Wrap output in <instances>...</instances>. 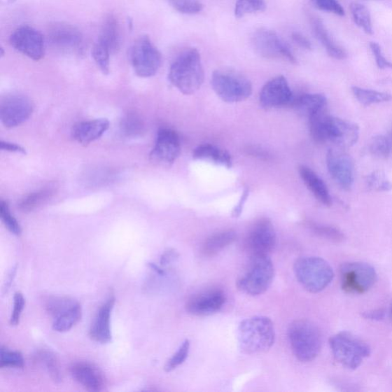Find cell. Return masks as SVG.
<instances>
[{
    "instance_id": "cell-1",
    "label": "cell",
    "mask_w": 392,
    "mask_h": 392,
    "mask_svg": "<svg viewBox=\"0 0 392 392\" xmlns=\"http://www.w3.org/2000/svg\"><path fill=\"white\" fill-rule=\"evenodd\" d=\"M205 78L201 56L196 48L186 49L172 64L169 79L172 85L186 95L199 91Z\"/></svg>"
},
{
    "instance_id": "cell-2",
    "label": "cell",
    "mask_w": 392,
    "mask_h": 392,
    "mask_svg": "<svg viewBox=\"0 0 392 392\" xmlns=\"http://www.w3.org/2000/svg\"><path fill=\"white\" fill-rule=\"evenodd\" d=\"M274 340V326L271 318L267 316L248 318L239 326V346L244 354H265L272 347Z\"/></svg>"
},
{
    "instance_id": "cell-3",
    "label": "cell",
    "mask_w": 392,
    "mask_h": 392,
    "mask_svg": "<svg viewBox=\"0 0 392 392\" xmlns=\"http://www.w3.org/2000/svg\"><path fill=\"white\" fill-rule=\"evenodd\" d=\"M288 339L294 356L301 363H309L321 353L322 336L312 321L298 320L289 326Z\"/></svg>"
},
{
    "instance_id": "cell-4",
    "label": "cell",
    "mask_w": 392,
    "mask_h": 392,
    "mask_svg": "<svg viewBox=\"0 0 392 392\" xmlns=\"http://www.w3.org/2000/svg\"><path fill=\"white\" fill-rule=\"evenodd\" d=\"M293 271L302 287L314 293L325 290L334 279L330 265L318 257L299 258L293 265Z\"/></svg>"
},
{
    "instance_id": "cell-5",
    "label": "cell",
    "mask_w": 392,
    "mask_h": 392,
    "mask_svg": "<svg viewBox=\"0 0 392 392\" xmlns=\"http://www.w3.org/2000/svg\"><path fill=\"white\" fill-rule=\"evenodd\" d=\"M330 346L336 360L348 370H355L371 354L365 342L348 332H341L330 339Z\"/></svg>"
},
{
    "instance_id": "cell-6",
    "label": "cell",
    "mask_w": 392,
    "mask_h": 392,
    "mask_svg": "<svg viewBox=\"0 0 392 392\" xmlns=\"http://www.w3.org/2000/svg\"><path fill=\"white\" fill-rule=\"evenodd\" d=\"M274 276V265L268 255L251 256L247 271L237 282V287L248 295L258 296L267 290Z\"/></svg>"
},
{
    "instance_id": "cell-7",
    "label": "cell",
    "mask_w": 392,
    "mask_h": 392,
    "mask_svg": "<svg viewBox=\"0 0 392 392\" xmlns=\"http://www.w3.org/2000/svg\"><path fill=\"white\" fill-rule=\"evenodd\" d=\"M211 83L216 94L227 103L243 102L252 93L250 80L233 71H216L212 75Z\"/></svg>"
},
{
    "instance_id": "cell-8",
    "label": "cell",
    "mask_w": 392,
    "mask_h": 392,
    "mask_svg": "<svg viewBox=\"0 0 392 392\" xmlns=\"http://www.w3.org/2000/svg\"><path fill=\"white\" fill-rule=\"evenodd\" d=\"M130 57L139 77H152L156 75L161 66V53L148 36H142L136 41L130 49Z\"/></svg>"
},
{
    "instance_id": "cell-9",
    "label": "cell",
    "mask_w": 392,
    "mask_h": 392,
    "mask_svg": "<svg viewBox=\"0 0 392 392\" xmlns=\"http://www.w3.org/2000/svg\"><path fill=\"white\" fill-rule=\"evenodd\" d=\"M341 285L348 293L363 294L369 291L377 281L373 267L363 262H348L340 268Z\"/></svg>"
},
{
    "instance_id": "cell-10",
    "label": "cell",
    "mask_w": 392,
    "mask_h": 392,
    "mask_svg": "<svg viewBox=\"0 0 392 392\" xmlns=\"http://www.w3.org/2000/svg\"><path fill=\"white\" fill-rule=\"evenodd\" d=\"M48 41L55 51L62 54L80 56L85 50L83 34L77 27L68 23H55L49 27Z\"/></svg>"
},
{
    "instance_id": "cell-11",
    "label": "cell",
    "mask_w": 392,
    "mask_h": 392,
    "mask_svg": "<svg viewBox=\"0 0 392 392\" xmlns=\"http://www.w3.org/2000/svg\"><path fill=\"white\" fill-rule=\"evenodd\" d=\"M252 46L255 52L264 58L297 63L289 46L272 30L265 28L257 30L252 37Z\"/></svg>"
},
{
    "instance_id": "cell-12",
    "label": "cell",
    "mask_w": 392,
    "mask_h": 392,
    "mask_svg": "<svg viewBox=\"0 0 392 392\" xmlns=\"http://www.w3.org/2000/svg\"><path fill=\"white\" fill-rule=\"evenodd\" d=\"M10 45L28 58L39 61L45 55V40L41 32L29 26L20 27L13 32Z\"/></svg>"
},
{
    "instance_id": "cell-13",
    "label": "cell",
    "mask_w": 392,
    "mask_h": 392,
    "mask_svg": "<svg viewBox=\"0 0 392 392\" xmlns=\"http://www.w3.org/2000/svg\"><path fill=\"white\" fill-rule=\"evenodd\" d=\"M276 239V232L271 220L261 218L251 228L245 240V246L251 256L268 255L275 247Z\"/></svg>"
},
{
    "instance_id": "cell-14",
    "label": "cell",
    "mask_w": 392,
    "mask_h": 392,
    "mask_svg": "<svg viewBox=\"0 0 392 392\" xmlns=\"http://www.w3.org/2000/svg\"><path fill=\"white\" fill-rule=\"evenodd\" d=\"M181 153V140L176 132L167 128L160 130L156 144L150 153L151 160L160 164L172 165Z\"/></svg>"
},
{
    "instance_id": "cell-15",
    "label": "cell",
    "mask_w": 392,
    "mask_h": 392,
    "mask_svg": "<svg viewBox=\"0 0 392 392\" xmlns=\"http://www.w3.org/2000/svg\"><path fill=\"white\" fill-rule=\"evenodd\" d=\"M34 112V105L28 97L13 95L7 97L0 109V118L6 127L13 128L26 122Z\"/></svg>"
},
{
    "instance_id": "cell-16",
    "label": "cell",
    "mask_w": 392,
    "mask_h": 392,
    "mask_svg": "<svg viewBox=\"0 0 392 392\" xmlns=\"http://www.w3.org/2000/svg\"><path fill=\"white\" fill-rule=\"evenodd\" d=\"M294 98L287 79L277 76L267 81L260 93V103L265 108L284 107Z\"/></svg>"
},
{
    "instance_id": "cell-17",
    "label": "cell",
    "mask_w": 392,
    "mask_h": 392,
    "mask_svg": "<svg viewBox=\"0 0 392 392\" xmlns=\"http://www.w3.org/2000/svg\"><path fill=\"white\" fill-rule=\"evenodd\" d=\"M326 164L333 181L342 189L349 190L354 182V165L349 155L330 150L326 155Z\"/></svg>"
},
{
    "instance_id": "cell-18",
    "label": "cell",
    "mask_w": 392,
    "mask_h": 392,
    "mask_svg": "<svg viewBox=\"0 0 392 392\" xmlns=\"http://www.w3.org/2000/svg\"><path fill=\"white\" fill-rule=\"evenodd\" d=\"M226 297L222 290L211 289L203 291L187 301L186 308L190 314L205 316L219 312L225 304Z\"/></svg>"
},
{
    "instance_id": "cell-19",
    "label": "cell",
    "mask_w": 392,
    "mask_h": 392,
    "mask_svg": "<svg viewBox=\"0 0 392 392\" xmlns=\"http://www.w3.org/2000/svg\"><path fill=\"white\" fill-rule=\"evenodd\" d=\"M70 373L74 379L88 391H101L107 386L105 374L94 364L88 362L73 363Z\"/></svg>"
},
{
    "instance_id": "cell-20",
    "label": "cell",
    "mask_w": 392,
    "mask_h": 392,
    "mask_svg": "<svg viewBox=\"0 0 392 392\" xmlns=\"http://www.w3.org/2000/svg\"><path fill=\"white\" fill-rule=\"evenodd\" d=\"M328 141L342 148H349L358 141L359 127L354 122L328 115Z\"/></svg>"
},
{
    "instance_id": "cell-21",
    "label": "cell",
    "mask_w": 392,
    "mask_h": 392,
    "mask_svg": "<svg viewBox=\"0 0 392 392\" xmlns=\"http://www.w3.org/2000/svg\"><path fill=\"white\" fill-rule=\"evenodd\" d=\"M114 304L115 298L111 296L98 309L89 330V336L94 342L106 344L111 341V317Z\"/></svg>"
},
{
    "instance_id": "cell-22",
    "label": "cell",
    "mask_w": 392,
    "mask_h": 392,
    "mask_svg": "<svg viewBox=\"0 0 392 392\" xmlns=\"http://www.w3.org/2000/svg\"><path fill=\"white\" fill-rule=\"evenodd\" d=\"M109 127L107 119L80 122L73 127L72 136L79 144L87 146L101 138Z\"/></svg>"
},
{
    "instance_id": "cell-23",
    "label": "cell",
    "mask_w": 392,
    "mask_h": 392,
    "mask_svg": "<svg viewBox=\"0 0 392 392\" xmlns=\"http://www.w3.org/2000/svg\"><path fill=\"white\" fill-rule=\"evenodd\" d=\"M300 176L307 186L308 189L313 193L315 198L326 206L332 205V199L328 187H326L322 179L317 176L314 172L305 166L299 168Z\"/></svg>"
},
{
    "instance_id": "cell-24",
    "label": "cell",
    "mask_w": 392,
    "mask_h": 392,
    "mask_svg": "<svg viewBox=\"0 0 392 392\" xmlns=\"http://www.w3.org/2000/svg\"><path fill=\"white\" fill-rule=\"evenodd\" d=\"M312 27L316 38L320 41L326 52L332 58L338 60H343L346 58L347 53L345 49L339 46L336 41L332 38L321 20L313 18L312 20Z\"/></svg>"
},
{
    "instance_id": "cell-25",
    "label": "cell",
    "mask_w": 392,
    "mask_h": 392,
    "mask_svg": "<svg viewBox=\"0 0 392 392\" xmlns=\"http://www.w3.org/2000/svg\"><path fill=\"white\" fill-rule=\"evenodd\" d=\"M192 156L195 160L209 161L227 168H231L232 166L230 153L211 144H203L196 147Z\"/></svg>"
},
{
    "instance_id": "cell-26",
    "label": "cell",
    "mask_w": 392,
    "mask_h": 392,
    "mask_svg": "<svg viewBox=\"0 0 392 392\" xmlns=\"http://www.w3.org/2000/svg\"><path fill=\"white\" fill-rule=\"evenodd\" d=\"M326 97L321 94H304L294 98L293 104L298 112L304 116L312 117L314 114L325 109Z\"/></svg>"
},
{
    "instance_id": "cell-27",
    "label": "cell",
    "mask_w": 392,
    "mask_h": 392,
    "mask_svg": "<svg viewBox=\"0 0 392 392\" xmlns=\"http://www.w3.org/2000/svg\"><path fill=\"white\" fill-rule=\"evenodd\" d=\"M236 233L232 230H226L212 234L206 239L202 246L203 255L214 257L230 246L236 239Z\"/></svg>"
},
{
    "instance_id": "cell-28",
    "label": "cell",
    "mask_w": 392,
    "mask_h": 392,
    "mask_svg": "<svg viewBox=\"0 0 392 392\" xmlns=\"http://www.w3.org/2000/svg\"><path fill=\"white\" fill-rule=\"evenodd\" d=\"M97 40L107 46L111 53L116 52L120 48V27L118 20L113 15H110L105 19Z\"/></svg>"
},
{
    "instance_id": "cell-29",
    "label": "cell",
    "mask_w": 392,
    "mask_h": 392,
    "mask_svg": "<svg viewBox=\"0 0 392 392\" xmlns=\"http://www.w3.org/2000/svg\"><path fill=\"white\" fill-rule=\"evenodd\" d=\"M81 316H83V308L77 302L66 312L55 318L52 329L59 332H68L80 321Z\"/></svg>"
},
{
    "instance_id": "cell-30",
    "label": "cell",
    "mask_w": 392,
    "mask_h": 392,
    "mask_svg": "<svg viewBox=\"0 0 392 392\" xmlns=\"http://www.w3.org/2000/svg\"><path fill=\"white\" fill-rule=\"evenodd\" d=\"M328 115L329 114L326 113L324 109L308 118L310 134L317 144H323L328 141Z\"/></svg>"
},
{
    "instance_id": "cell-31",
    "label": "cell",
    "mask_w": 392,
    "mask_h": 392,
    "mask_svg": "<svg viewBox=\"0 0 392 392\" xmlns=\"http://www.w3.org/2000/svg\"><path fill=\"white\" fill-rule=\"evenodd\" d=\"M353 92L359 103L364 106L387 102L391 100V95L388 93L373 91L358 87L352 88Z\"/></svg>"
},
{
    "instance_id": "cell-32",
    "label": "cell",
    "mask_w": 392,
    "mask_h": 392,
    "mask_svg": "<svg viewBox=\"0 0 392 392\" xmlns=\"http://www.w3.org/2000/svg\"><path fill=\"white\" fill-rule=\"evenodd\" d=\"M350 10L357 26L360 27L365 34H372V19L369 10L363 4L354 3L350 5Z\"/></svg>"
},
{
    "instance_id": "cell-33",
    "label": "cell",
    "mask_w": 392,
    "mask_h": 392,
    "mask_svg": "<svg viewBox=\"0 0 392 392\" xmlns=\"http://www.w3.org/2000/svg\"><path fill=\"white\" fill-rule=\"evenodd\" d=\"M38 358L41 363L46 367L51 379L56 383L62 381V373L58 358L52 352L42 351L38 354Z\"/></svg>"
},
{
    "instance_id": "cell-34",
    "label": "cell",
    "mask_w": 392,
    "mask_h": 392,
    "mask_svg": "<svg viewBox=\"0 0 392 392\" xmlns=\"http://www.w3.org/2000/svg\"><path fill=\"white\" fill-rule=\"evenodd\" d=\"M52 189L41 190L29 195L20 204V209L24 212L34 211L52 197Z\"/></svg>"
},
{
    "instance_id": "cell-35",
    "label": "cell",
    "mask_w": 392,
    "mask_h": 392,
    "mask_svg": "<svg viewBox=\"0 0 392 392\" xmlns=\"http://www.w3.org/2000/svg\"><path fill=\"white\" fill-rule=\"evenodd\" d=\"M307 225L315 234L326 240L337 243L344 240V234L337 227L312 222L308 223Z\"/></svg>"
},
{
    "instance_id": "cell-36",
    "label": "cell",
    "mask_w": 392,
    "mask_h": 392,
    "mask_svg": "<svg viewBox=\"0 0 392 392\" xmlns=\"http://www.w3.org/2000/svg\"><path fill=\"white\" fill-rule=\"evenodd\" d=\"M111 52L107 46L97 40L92 49V56L97 67L104 75H108L110 72V56Z\"/></svg>"
},
{
    "instance_id": "cell-37",
    "label": "cell",
    "mask_w": 392,
    "mask_h": 392,
    "mask_svg": "<svg viewBox=\"0 0 392 392\" xmlns=\"http://www.w3.org/2000/svg\"><path fill=\"white\" fill-rule=\"evenodd\" d=\"M266 9L265 0H238L235 5L234 15L237 18L245 15L263 12Z\"/></svg>"
},
{
    "instance_id": "cell-38",
    "label": "cell",
    "mask_w": 392,
    "mask_h": 392,
    "mask_svg": "<svg viewBox=\"0 0 392 392\" xmlns=\"http://www.w3.org/2000/svg\"><path fill=\"white\" fill-rule=\"evenodd\" d=\"M366 186L374 192H388L392 190V184L382 171H374L366 177Z\"/></svg>"
},
{
    "instance_id": "cell-39",
    "label": "cell",
    "mask_w": 392,
    "mask_h": 392,
    "mask_svg": "<svg viewBox=\"0 0 392 392\" xmlns=\"http://www.w3.org/2000/svg\"><path fill=\"white\" fill-rule=\"evenodd\" d=\"M24 365L22 354L18 351H11L2 346L0 349V367L22 369Z\"/></svg>"
},
{
    "instance_id": "cell-40",
    "label": "cell",
    "mask_w": 392,
    "mask_h": 392,
    "mask_svg": "<svg viewBox=\"0 0 392 392\" xmlns=\"http://www.w3.org/2000/svg\"><path fill=\"white\" fill-rule=\"evenodd\" d=\"M370 150L375 158H388L392 150L388 138L382 135L373 137L370 144Z\"/></svg>"
},
{
    "instance_id": "cell-41",
    "label": "cell",
    "mask_w": 392,
    "mask_h": 392,
    "mask_svg": "<svg viewBox=\"0 0 392 392\" xmlns=\"http://www.w3.org/2000/svg\"><path fill=\"white\" fill-rule=\"evenodd\" d=\"M77 301L69 298H52L47 300V312L55 318L76 304Z\"/></svg>"
},
{
    "instance_id": "cell-42",
    "label": "cell",
    "mask_w": 392,
    "mask_h": 392,
    "mask_svg": "<svg viewBox=\"0 0 392 392\" xmlns=\"http://www.w3.org/2000/svg\"><path fill=\"white\" fill-rule=\"evenodd\" d=\"M190 349V342L186 340L176 354L172 356L164 366V370L167 372H173L177 367L181 365L189 356Z\"/></svg>"
},
{
    "instance_id": "cell-43",
    "label": "cell",
    "mask_w": 392,
    "mask_h": 392,
    "mask_svg": "<svg viewBox=\"0 0 392 392\" xmlns=\"http://www.w3.org/2000/svg\"><path fill=\"white\" fill-rule=\"evenodd\" d=\"M167 1L174 10L183 14H197L203 10V5L199 0H167Z\"/></svg>"
},
{
    "instance_id": "cell-44",
    "label": "cell",
    "mask_w": 392,
    "mask_h": 392,
    "mask_svg": "<svg viewBox=\"0 0 392 392\" xmlns=\"http://www.w3.org/2000/svg\"><path fill=\"white\" fill-rule=\"evenodd\" d=\"M0 216L7 230L15 235H20L22 227L18 220L11 214L9 206L6 202H0Z\"/></svg>"
},
{
    "instance_id": "cell-45",
    "label": "cell",
    "mask_w": 392,
    "mask_h": 392,
    "mask_svg": "<svg viewBox=\"0 0 392 392\" xmlns=\"http://www.w3.org/2000/svg\"><path fill=\"white\" fill-rule=\"evenodd\" d=\"M143 122L135 114H129L122 120V129L127 135H136L143 130Z\"/></svg>"
},
{
    "instance_id": "cell-46",
    "label": "cell",
    "mask_w": 392,
    "mask_h": 392,
    "mask_svg": "<svg viewBox=\"0 0 392 392\" xmlns=\"http://www.w3.org/2000/svg\"><path fill=\"white\" fill-rule=\"evenodd\" d=\"M317 9L336 14L340 16L345 15V10L337 0H312Z\"/></svg>"
},
{
    "instance_id": "cell-47",
    "label": "cell",
    "mask_w": 392,
    "mask_h": 392,
    "mask_svg": "<svg viewBox=\"0 0 392 392\" xmlns=\"http://www.w3.org/2000/svg\"><path fill=\"white\" fill-rule=\"evenodd\" d=\"M26 306V300L21 292H16L14 295L13 310L10 323L13 326L19 325L23 309Z\"/></svg>"
},
{
    "instance_id": "cell-48",
    "label": "cell",
    "mask_w": 392,
    "mask_h": 392,
    "mask_svg": "<svg viewBox=\"0 0 392 392\" xmlns=\"http://www.w3.org/2000/svg\"><path fill=\"white\" fill-rule=\"evenodd\" d=\"M370 48L375 59L378 67L381 69H392V62L387 60L384 57L381 46L377 43H371Z\"/></svg>"
},
{
    "instance_id": "cell-49",
    "label": "cell",
    "mask_w": 392,
    "mask_h": 392,
    "mask_svg": "<svg viewBox=\"0 0 392 392\" xmlns=\"http://www.w3.org/2000/svg\"><path fill=\"white\" fill-rule=\"evenodd\" d=\"M248 196H249V189L246 188V189H244L239 203L237 204V205L235 206V207L232 211V217L239 218L241 216V214H242L244 204L245 202H246Z\"/></svg>"
},
{
    "instance_id": "cell-50",
    "label": "cell",
    "mask_w": 392,
    "mask_h": 392,
    "mask_svg": "<svg viewBox=\"0 0 392 392\" xmlns=\"http://www.w3.org/2000/svg\"><path fill=\"white\" fill-rule=\"evenodd\" d=\"M292 39L293 42L300 47L307 49V50H312V43H310L304 36L300 34V32H293L292 34Z\"/></svg>"
},
{
    "instance_id": "cell-51",
    "label": "cell",
    "mask_w": 392,
    "mask_h": 392,
    "mask_svg": "<svg viewBox=\"0 0 392 392\" xmlns=\"http://www.w3.org/2000/svg\"><path fill=\"white\" fill-rule=\"evenodd\" d=\"M178 257V253L174 249H168L161 256L160 264L162 266H167L174 262Z\"/></svg>"
},
{
    "instance_id": "cell-52",
    "label": "cell",
    "mask_w": 392,
    "mask_h": 392,
    "mask_svg": "<svg viewBox=\"0 0 392 392\" xmlns=\"http://www.w3.org/2000/svg\"><path fill=\"white\" fill-rule=\"evenodd\" d=\"M385 316L386 313L383 309H373L363 313V316L371 321H381Z\"/></svg>"
},
{
    "instance_id": "cell-53",
    "label": "cell",
    "mask_w": 392,
    "mask_h": 392,
    "mask_svg": "<svg viewBox=\"0 0 392 392\" xmlns=\"http://www.w3.org/2000/svg\"><path fill=\"white\" fill-rule=\"evenodd\" d=\"M0 146H1L2 150L13 152V153H20L23 154L26 153V150H24L23 147H22L18 144L10 143V142L1 141Z\"/></svg>"
},
{
    "instance_id": "cell-54",
    "label": "cell",
    "mask_w": 392,
    "mask_h": 392,
    "mask_svg": "<svg viewBox=\"0 0 392 392\" xmlns=\"http://www.w3.org/2000/svg\"><path fill=\"white\" fill-rule=\"evenodd\" d=\"M149 267L153 270V271L160 276H164L166 274L165 272L163 271L162 268H160L157 265L154 263H149Z\"/></svg>"
},
{
    "instance_id": "cell-55",
    "label": "cell",
    "mask_w": 392,
    "mask_h": 392,
    "mask_svg": "<svg viewBox=\"0 0 392 392\" xmlns=\"http://www.w3.org/2000/svg\"><path fill=\"white\" fill-rule=\"evenodd\" d=\"M388 140L391 146V149H392V130L391 132L390 133L389 137H388Z\"/></svg>"
},
{
    "instance_id": "cell-56",
    "label": "cell",
    "mask_w": 392,
    "mask_h": 392,
    "mask_svg": "<svg viewBox=\"0 0 392 392\" xmlns=\"http://www.w3.org/2000/svg\"><path fill=\"white\" fill-rule=\"evenodd\" d=\"M391 318H392V306H391Z\"/></svg>"
}]
</instances>
